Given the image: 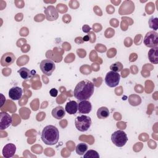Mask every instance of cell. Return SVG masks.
<instances>
[{
  "label": "cell",
  "mask_w": 158,
  "mask_h": 158,
  "mask_svg": "<svg viewBox=\"0 0 158 158\" xmlns=\"http://www.w3.org/2000/svg\"><path fill=\"white\" fill-rule=\"evenodd\" d=\"M94 90V84L89 80H84L77 84L73 91V94L76 99L81 101L90 98Z\"/></svg>",
  "instance_id": "obj_1"
},
{
  "label": "cell",
  "mask_w": 158,
  "mask_h": 158,
  "mask_svg": "<svg viewBox=\"0 0 158 158\" xmlns=\"http://www.w3.org/2000/svg\"><path fill=\"white\" fill-rule=\"evenodd\" d=\"M41 139L47 145L52 146L56 144L59 139L58 129L54 125L46 126L41 133Z\"/></svg>",
  "instance_id": "obj_2"
},
{
  "label": "cell",
  "mask_w": 158,
  "mask_h": 158,
  "mask_svg": "<svg viewBox=\"0 0 158 158\" xmlns=\"http://www.w3.org/2000/svg\"><path fill=\"white\" fill-rule=\"evenodd\" d=\"M91 118L86 115L82 114L77 116L75 119L76 128L81 132L87 131L91 125Z\"/></svg>",
  "instance_id": "obj_3"
},
{
  "label": "cell",
  "mask_w": 158,
  "mask_h": 158,
  "mask_svg": "<svg viewBox=\"0 0 158 158\" xmlns=\"http://www.w3.org/2000/svg\"><path fill=\"white\" fill-rule=\"evenodd\" d=\"M111 141L117 147H123L128 141L127 133L122 130H117L111 135Z\"/></svg>",
  "instance_id": "obj_4"
},
{
  "label": "cell",
  "mask_w": 158,
  "mask_h": 158,
  "mask_svg": "<svg viewBox=\"0 0 158 158\" xmlns=\"http://www.w3.org/2000/svg\"><path fill=\"white\" fill-rule=\"evenodd\" d=\"M144 44L148 48L156 47L158 45V34L156 31H148L143 40Z\"/></svg>",
  "instance_id": "obj_5"
},
{
  "label": "cell",
  "mask_w": 158,
  "mask_h": 158,
  "mask_svg": "<svg viewBox=\"0 0 158 158\" xmlns=\"http://www.w3.org/2000/svg\"><path fill=\"white\" fill-rule=\"evenodd\" d=\"M120 79V74L117 72L111 70L107 73L105 77V83L109 87L113 88L118 85Z\"/></svg>",
  "instance_id": "obj_6"
},
{
  "label": "cell",
  "mask_w": 158,
  "mask_h": 158,
  "mask_svg": "<svg viewBox=\"0 0 158 158\" xmlns=\"http://www.w3.org/2000/svg\"><path fill=\"white\" fill-rule=\"evenodd\" d=\"M41 72L47 76H50L56 69L55 64L49 59L43 60L40 65Z\"/></svg>",
  "instance_id": "obj_7"
},
{
  "label": "cell",
  "mask_w": 158,
  "mask_h": 158,
  "mask_svg": "<svg viewBox=\"0 0 158 158\" xmlns=\"http://www.w3.org/2000/svg\"><path fill=\"white\" fill-rule=\"evenodd\" d=\"M12 117L6 112L0 113V129L1 130L8 128L12 123Z\"/></svg>",
  "instance_id": "obj_8"
},
{
  "label": "cell",
  "mask_w": 158,
  "mask_h": 158,
  "mask_svg": "<svg viewBox=\"0 0 158 158\" xmlns=\"http://www.w3.org/2000/svg\"><path fill=\"white\" fill-rule=\"evenodd\" d=\"M15 60V55L10 52L4 53L1 57V64L2 66H9L12 64Z\"/></svg>",
  "instance_id": "obj_9"
},
{
  "label": "cell",
  "mask_w": 158,
  "mask_h": 158,
  "mask_svg": "<svg viewBox=\"0 0 158 158\" xmlns=\"http://www.w3.org/2000/svg\"><path fill=\"white\" fill-rule=\"evenodd\" d=\"M16 151V146L12 143L6 144L2 149V156L5 158H10L14 156Z\"/></svg>",
  "instance_id": "obj_10"
},
{
  "label": "cell",
  "mask_w": 158,
  "mask_h": 158,
  "mask_svg": "<svg viewBox=\"0 0 158 158\" xmlns=\"http://www.w3.org/2000/svg\"><path fill=\"white\" fill-rule=\"evenodd\" d=\"M92 109V106L89 101L87 100L81 101L78 104V110L79 113L82 114H89Z\"/></svg>",
  "instance_id": "obj_11"
},
{
  "label": "cell",
  "mask_w": 158,
  "mask_h": 158,
  "mask_svg": "<svg viewBox=\"0 0 158 158\" xmlns=\"http://www.w3.org/2000/svg\"><path fill=\"white\" fill-rule=\"evenodd\" d=\"M44 14L46 15V19L49 21L55 20L59 17L58 12L53 6H49L47 7L44 10Z\"/></svg>",
  "instance_id": "obj_12"
},
{
  "label": "cell",
  "mask_w": 158,
  "mask_h": 158,
  "mask_svg": "<svg viewBox=\"0 0 158 158\" xmlns=\"http://www.w3.org/2000/svg\"><path fill=\"white\" fill-rule=\"evenodd\" d=\"M22 89L19 86H14L9 91V96L10 99L14 101L19 100L22 96Z\"/></svg>",
  "instance_id": "obj_13"
},
{
  "label": "cell",
  "mask_w": 158,
  "mask_h": 158,
  "mask_svg": "<svg viewBox=\"0 0 158 158\" xmlns=\"http://www.w3.org/2000/svg\"><path fill=\"white\" fill-rule=\"evenodd\" d=\"M148 59L152 64H157L158 63V47H154L149 49L148 54Z\"/></svg>",
  "instance_id": "obj_14"
},
{
  "label": "cell",
  "mask_w": 158,
  "mask_h": 158,
  "mask_svg": "<svg viewBox=\"0 0 158 158\" xmlns=\"http://www.w3.org/2000/svg\"><path fill=\"white\" fill-rule=\"evenodd\" d=\"M65 110L70 115L76 114L78 110V103L75 101H70L68 102L65 105Z\"/></svg>",
  "instance_id": "obj_15"
},
{
  "label": "cell",
  "mask_w": 158,
  "mask_h": 158,
  "mask_svg": "<svg viewBox=\"0 0 158 158\" xmlns=\"http://www.w3.org/2000/svg\"><path fill=\"white\" fill-rule=\"evenodd\" d=\"M52 115L56 119H62L65 115V110L62 106H59L55 107L52 110Z\"/></svg>",
  "instance_id": "obj_16"
},
{
  "label": "cell",
  "mask_w": 158,
  "mask_h": 158,
  "mask_svg": "<svg viewBox=\"0 0 158 158\" xmlns=\"http://www.w3.org/2000/svg\"><path fill=\"white\" fill-rule=\"evenodd\" d=\"M34 70L30 71L29 69H28L26 67H22L20 70H18V73L20 75V77L23 80H27L30 78H31L34 74L32 73Z\"/></svg>",
  "instance_id": "obj_17"
},
{
  "label": "cell",
  "mask_w": 158,
  "mask_h": 158,
  "mask_svg": "<svg viewBox=\"0 0 158 158\" xmlns=\"http://www.w3.org/2000/svg\"><path fill=\"white\" fill-rule=\"evenodd\" d=\"M109 110L106 107H101L97 110V117L99 119H105L109 116Z\"/></svg>",
  "instance_id": "obj_18"
},
{
  "label": "cell",
  "mask_w": 158,
  "mask_h": 158,
  "mask_svg": "<svg viewBox=\"0 0 158 158\" xmlns=\"http://www.w3.org/2000/svg\"><path fill=\"white\" fill-rule=\"evenodd\" d=\"M88 148V145L86 143H80L76 146L75 151L78 155L82 156L87 151Z\"/></svg>",
  "instance_id": "obj_19"
},
{
  "label": "cell",
  "mask_w": 158,
  "mask_h": 158,
  "mask_svg": "<svg viewBox=\"0 0 158 158\" xmlns=\"http://www.w3.org/2000/svg\"><path fill=\"white\" fill-rule=\"evenodd\" d=\"M149 27L151 29H153L154 30H157L158 28V19L157 17L152 16L149 18Z\"/></svg>",
  "instance_id": "obj_20"
},
{
  "label": "cell",
  "mask_w": 158,
  "mask_h": 158,
  "mask_svg": "<svg viewBox=\"0 0 158 158\" xmlns=\"http://www.w3.org/2000/svg\"><path fill=\"white\" fill-rule=\"evenodd\" d=\"M83 157H85V158H86V157H88V158H99V155L97 151L93 150V149H90L89 151H87L83 154Z\"/></svg>",
  "instance_id": "obj_21"
},
{
  "label": "cell",
  "mask_w": 158,
  "mask_h": 158,
  "mask_svg": "<svg viewBox=\"0 0 158 158\" xmlns=\"http://www.w3.org/2000/svg\"><path fill=\"white\" fill-rule=\"evenodd\" d=\"M122 68H123L122 64L120 62H117L116 63L113 64L112 65H111L110 67V69L112 70V71H114V72H115L121 71Z\"/></svg>",
  "instance_id": "obj_22"
},
{
  "label": "cell",
  "mask_w": 158,
  "mask_h": 158,
  "mask_svg": "<svg viewBox=\"0 0 158 158\" xmlns=\"http://www.w3.org/2000/svg\"><path fill=\"white\" fill-rule=\"evenodd\" d=\"M49 94L52 97H56L58 94V91L56 88H51L49 91Z\"/></svg>",
  "instance_id": "obj_23"
},
{
  "label": "cell",
  "mask_w": 158,
  "mask_h": 158,
  "mask_svg": "<svg viewBox=\"0 0 158 158\" xmlns=\"http://www.w3.org/2000/svg\"><path fill=\"white\" fill-rule=\"evenodd\" d=\"M91 30V27L88 25H84L83 27H82V31L84 32V33H88L90 31V30Z\"/></svg>",
  "instance_id": "obj_24"
},
{
  "label": "cell",
  "mask_w": 158,
  "mask_h": 158,
  "mask_svg": "<svg viewBox=\"0 0 158 158\" xmlns=\"http://www.w3.org/2000/svg\"><path fill=\"white\" fill-rule=\"evenodd\" d=\"M83 40L84 41H88L89 40V35H85L83 38Z\"/></svg>",
  "instance_id": "obj_25"
}]
</instances>
